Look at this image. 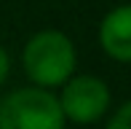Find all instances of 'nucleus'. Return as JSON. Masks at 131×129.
<instances>
[{
    "instance_id": "obj_1",
    "label": "nucleus",
    "mask_w": 131,
    "mask_h": 129,
    "mask_svg": "<svg viewBox=\"0 0 131 129\" xmlns=\"http://www.w3.org/2000/svg\"><path fill=\"white\" fill-rule=\"evenodd\" d=\"M21 67L32 86L46 91L62 89L78 67V51L67 32L62 30H38L29 35L21 49Z\"/></svg>"
},
{
    "instance_id": "obj_6",
    "label": "nucleus",
    "mask_w": 131,
    "mask_h": 129,
    "mask_svg": "<svg viewBox=\"0 0 131 129\" xmlns=\"http://www.w3.org/2000/svg\"><path fill=\"white\" fill-rule=\"evenodd\" d=\"M8 73H11V57H8V51L0 46V84L8 78Z\"/></svg>"
},
{
    "instance_id": "obj_2",
    "label": "nucleus",
    "mask_w": 131,
    "mask_h": 129,
    "mask_svg": "<svg viewBox=\"0 0 131 129\" xmlns=\"http://www.w3.org/2000/svg\"><path fill=\"white\" fill-rule=\"evenodd\" d=\"M59 99L53 91L21 86L0 99V129H64Z\"/></svg>"
},
{
    "instance_id": "obj_3",
    "label": "nucleus",
    "mask_w": 131,
    "mask_h": 129,
    "mask_svg": "<svg viewBox=\"0 0 131 129\" xmlns=\"http://www.w3.org/2000/svg\"><path fill=\"white\" fill-rule=\"evenodd\" d=\"M56 99H59L64 121L88 126V124L102 121L110 113L112 91L107 86V81L99 78V75H72L59 89Z\"/></svg>"
},
{
    "instance_id": "obj_4",
    "label": "nucleus",
    "mask_w": 131,
    "mask_h": 129,
    "mask_svg": "<svg viewBox=\"0 0 131 129\" xmlns=\"http://www.w3.org/2000/svg\"><path fill=\"white\" fill-rule=\"evenodd\" d=\"M99 46L110 59L131 64V3L110 8L99 22Z\"/></svg>"
},
{
    "instance_id": "obj_5",
    "label": "nucleus",
    "mask_w": 131,
    "mask_h": 129,
    "mask_svg": "<svg viewBox=\"0 0 131 129\" xmlns=\"http://www.w3.org/2000/svg\"><path fill=\"white\" fill-rule=\"evenodd\" d=\"M104 129H131V99H126L123 105H118L112 110V116H110Z\"/></svg>"
}]
</instances>
